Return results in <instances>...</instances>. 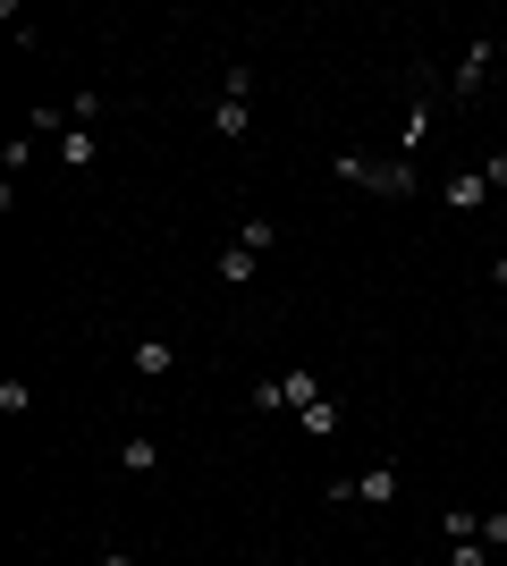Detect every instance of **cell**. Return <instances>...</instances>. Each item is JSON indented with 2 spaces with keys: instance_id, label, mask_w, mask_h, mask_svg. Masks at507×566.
<instances>
[{
  "instance_id": "1",
  "label": "cell",
  "mask_w": 507,
  "mask_h": 566,
  "mask_svg": "<svg viewBox=\"0 0 507 566\" xmlns=\"http://www.w3.org/2000/svg\"><path fill=\"white\" fill-rule=\"evenodd\" d=\"M339 187H364V194H414V169L406 161H364V153H339L330 161Z\"/></svg>"
},
{
  "instance_id": "14",
  "label": "cell",
  "mask_w": 507,
  "mask_h": 566,
  "mask_svg": "<svg viewBox=\"0 0 507 566\" xmlns=\"http://www.w3.org/2000/svg\"><path fill=\"white\" fill-rule=\"evenodd\" d=\"M482 550H507V507H491V516H482Z\"/></svg>"
},
{
  "instance_id": "16",
  "label": "cell",
  "mask_w": 507,
  "mask_h": 566,
  "mask_svg": "<svg viewBox=\"0 0 507 566\" xmlns=\"http://www.w3.org/2000/svg\"><path fill=\"white\" fill-rule=\"evenodd\" d=\"M482 178H491V194H499V187H507V153H491V161H482Z\"/></svg>"
},
{
  "instance_id": "18",
  "label": "cell",
  "mask_w": 507,
  "mask_h": 566,
  "mask_svg": "<svg viewBox=\"0 0 507 566\" xmlns=\"http://www.w3.org/2000/svg\"><path fill=\"white\" fill-rule=\"evenodd\" d=\"M499 60H507V34H499Z\"/></svg>"
},
{
  "instance_id": "4",
  "label": "cell",
  "mask_w": 507,
  "mask_h": 566,
  "mask_svg": "<svg viewBox=\"0 0 507 566\" xmlns=\"http://www.w3.org/2000/svg\"><path fill=\"white\" fill-rule=\"evenodd\" d=\"M440 203L448 212H482V203H491V178H482V169H457V178L440 187Z\"/></svg>"
},
{
  "instance_id": "9",
  "label": "cell",
  "mask_w": 507,
  "mask_h": 566,
  "mask_svg": "<svg viewBox=\"0 0 507 566\" xmlns=\"http://www.w3.org/2000/svg\"><path fill=\"white\" fill-rule=\"evenodd\" d=\"M254 271H262V253H246V246H221V280H228V287H254Z\"/></svg>"
},
{
  "instance_id": "13",
  "label": "cell",
  "mask_w": 507,
  "mask_h": 566,
  "mask_svg": "<svg viewBox=\"0 0 507 566\" xmlns=\"http://www.w3.org/2000/svg\"><path fill=\"white\" fill-rule=\"evenodd\" d=\"M0 414H34V389H26V380H0Z\"/></svg>"
},
{
  "instance_id": "10",
  "label": "cell",
  "mask_w": 507,
  "mask_h": 566,
  "mask_svg": "<svg viewBox=\"0 0 507 566\" xmlns=\"http://www.w3.org/2000/svg\"><path fill=\"white\" fill-rule=\"evenodd\" d=\"M237 246H246V253H271V246H280V221H262V212L237 221Z\"/></svg>"
},
{
  "instance_id": "12",
  "label": "cell",
  "mask_w": 507,
  "mask_h": 566,
  "mask_svg": "<svg viewBox=\"0 0 507 566\" xmlns=\"http://www.w3.org/2000/svg\"><path fill=\"white\" fill-rule=\"evenodd\" d=\"M119 465H127V473H153V465H161V448H153V432H135V440L119 448Z\"/></svg>"
},
{
  "instance_id": "8",
  "label": "cell",
  "mask_w": 507,
  "mask_h": 566,
  "mask_svg": "<svg viewBox=\"0 0 507 566\" xmlns=\"http://www.w3.org/2000/svg\"><path fill=\"white\" fill-rule=\"evenodd\" d=\"M60 161H68V169H94V161H102L94 127H68V135H60Z\"/></svg>"
},
{
  "instance_id": "7",
  "label": "cell",
  "mask_w": 507,
  "mask_h": 566,
  "mask_svg": "<svg viewBox=\"0 0 507 566\" xmlns=\"http://www.w3.org/2000/svg\"><path fill=\"white\" fill-rule=\"evenodd\" d=\"M296 432H305V440H330V432H339V398H314V406L296 414Z\"/></svg>"
},
{
  "instance_id": "15",
  "label": "cell",
  "mask_w": 507,
  "mask_h": 566,
  "mask_svg": "<svg viewBox=\"0 0 507 566\" xmlns=\"http://www.w3.org/2000/svg\"><path fill=\"white\" fill-rule=\"evenodd\" d=\"M448 566H491V550L482 541H448Z\"/></svg>"
},
{
  "instance_id": "5",
  "label": "cell",
  "mask_w": 507,
  "mask_h": 566,
  "mask_svg": "<svg viewBox=\"0 0 507 566\" xmlns=\"http://www.w3.org/2000/svg\"><path fill=\"white\" fill-rule=\"evenodd\" d=\"M127 364H135L144 380H169V373H178V355H169V339H135V355H127Z\"/></svg>"
},
{
  "instance_id": "3",
  "label": "cell",
  "mask_w": 507,
  "mask_h": 566,
  "mask_svg": "<svg viewBox=\"0 0 507 566\" xmlns=\"http://www.w3.org/2000/svg\"><path fill=\"white\" fill-rule=\"evenodd\" d=\"M330 499H355V507H389V499H398V465H373V473H355V482H330Z\"/></svg>"
},
{
  "instance_id": "6",
  "label": "cell",
  "mask_w": 507,
  "mask_h": 566,
  "mask_svg": "<svg viewBox=\"0 0 507 566\" xmlns=\"http://www.w3.org/2000/svg\"><path fill=\"white\" fill-rule=\"evenodd\" d=\"M482 76H491V43H474V51L457 60V85H448V94H457V102H474V94H482Z\"/></svg>"
},
{
  "instance_id": "17",
  "label": "cell",
  "mask_w": 507,
  "mask_h": 566,
  "mask_svg": "<svg viewBox=\"0 0 507 566\" xmlns=\"http://www.w3.org/2000/svg\"><path fill=\"white\" fill-rule=\"evenodd\" d=\"M94 566H135V558H127V550H102V558Z\"/></svg>"
},
{
  "instance_id": "2",
  "label": "cell",
  "mask_w": 507,
  "mask_h": 566,
  "mask_svg": "<svg viewBox=\"0 0 507 566\" xmlns=\"http://www.w3.org/2000/svg\"><path fill=\"white\" fill-rule=\"evenodd\" d=\"M314 398H330V389H321V373H305V364H296L287 380H254V406L262 414H305Z\"/></svg>"
},
{
  "instance_id": "11",
  "label": "cell",
  "mask_w": 507,
  "mask_h": 566,
  "mask_svg": "<svg viewBox=\"0 0 507 566\" xmlns=\"http://www.w3.org/2000/svg\"><path fill=\"white\" fill-rule=\"evenodd\" d=\"M212 127H221V135H228V144H237V135H246V127H254V110H246V102H212Z\"/></svg>"
}]
</instances>
